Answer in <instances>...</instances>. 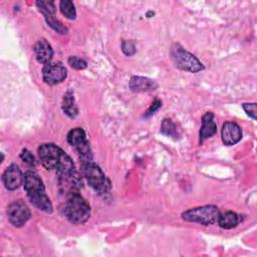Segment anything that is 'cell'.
Masks as SVG:
<instances>
[{
  "mask_svg": "<svg viewBox=\"0 0 257 257\" xmlns=\"http://www.w3.org/2000/svg\"><path fill=\"white\" fill-rule=\"evenodd\" d=\"M121 50L127 56L134 55L136 53V51H137L135 43L133 41H131V40H122V42H121Z\"/></svg>",
  "mask_w": 257,
  "mask_h": 257,
  "instance_id": "603a6c76",
  "label": "cell"
},
{
  "mask_svg": "<svg viewBox=\"0 0 257 257\" xmlns=\"http://www.w3.org/2000/svg\"><path fill=\"white\" fill-rule=\"evenodd\" d=\"M20 159L30 166H35V158L32 153L29 152L27 149L22 150V152L20 153Z\"/></svg>",
  "mask_w": 257,
  "mask_h": 257,
  "instance_id": "cb8c5ba5",
  "label": "cell"
},
{
  "mask_svg": "<svg viewBox=\"0 0 257 257\" xmlns=\"http://www.w3.org/2000/svg\"><path fill=\"white\" fill-rule=\"evenodd\" d=\"M81 185V178L75 172V170L58 174V189L60 194L64 195L65 197L78 193Z\"/></svg>",
  "mask_w": 257,
  "mask_h": 257,
  "instance_id": "ba28073f",
  "label": "cell"
},
{
  "mask_svg": "<svg viewBox=\"0 0 257 257\" xmlns=\"http://www.w3.org/2000/svg\"><path fill=\"white\" fill-rule=\"evenodd\" d=\"M158 87V83L151 78L144 76H132L130 80V88L136 92L152 91Z\"/></svg>",
  "mask_w": 257,
  "mask_h": 257,
  "instance_id": "5bb4252c",
  "label": "cell"
},
{
  "mask_svg": "<svg viewBox=\"0 0 257 257\" xmlns=\"http://www.w3.org/2000/svg\"><path fill=\"white\" fill-rule=\"evenodd\" d=\"M47 24L53 29L55 30L57 33L59 34H66L67 33V28L58 20L54 17V15H50V16H45L44 17Z\"/></svg>",
  "mask_w": 257,
  "mask_h": 257,
  "instance_id": "44dd1931",
  "label": "cell"
},
{
  "mask_svg": "<svg viewBox=\"0 0 257 257\" xmlns=\"http://www.w3.org/2000/svg\"><path fill=\"white\" fill-rule=\"evenodd\" d=\"M59 8L61 13L67 18V19H75L76 17V10L74 7V4L72 1L69 0H62L59 3Z\"/></svg>",
  "mask_w": 257,
  "mask_h": 257,
  "instance_id": "d6986e66",
  "label": "cell"
},
{
  "mask_svg": "<svg viewBox=\"0 0 257 257\" xmlns=\"http://www.w3.org/2000/svg\"><path fill=\"white\" fill-rule=\"evenodd\" d=\"M170 55L174 65L181 70L196 73L204 69L202 62L195 55L184 49L179 43L172 44Z\"/></svg>",
  "mask_w": 257,
  "mask_h": 257,
  "instance_id": "277c9868",
  "label": "cell"
},
{
  "mask_svg": "<svg viewBox=\"0 0 257 257\" xmlns=\"http://www.w3.org/2000/svg\"><path fill=\"white\" fill-rule=\"evenodd\" d=\"M217 132V124L214 120V114L211 111H207L202 117V125L200 130V144H203L206 140L213 137Z\"/></svg>",
  "mask_w": 257,
  "mask_h": 257,
  "instance_id": "4fadbf2b",
  "label": "cell"
},
{
  "mask_svg": "<svg viewBox=\"0 0 257 257\" xmlns=\"http://www.w3.org/2000/svg\"><path fill=\"white\" fill-rule=\"evenodd\" d=\"M162 106V102H161V100H156V101H154L153 103H152V105L150 106V108L146 111V113H145V116L146 117H149V116H151L152 114H154L160 107Z\"/></svg>",
  "mask_w": 257,
  "mask_h": 257,
  "instance_id": "484cf974",
  "label": "cell"
},
{
  "mask_svg": "<svg viewBox=\"0 0 257 257\" xmlns=\"http://www.w3.org/2000/svg\"><path fill=\"white\" fill-rule=\"evenodd\" d=\"M36 6H37L38 10L43 14L44 17L54 15L55 10H56L54 2H52V1H37Z\"/></svg>",
  "mask_w": 257,
  "mask_h": 257,
  "instance_id": "ffe728a7",
  "label": "cell"
},
{
  "mask_svg": "<svg viewBox=\"0 0 257 257\" xmlns=\"http://www.w3.org/2000/svg\"><path fill=\"white\" fill-rule=\"evenodd\" d=\"M221 138L226 146H233L242 139V131L236 122L225 121L222 125Z\"/></svg>",
  "mask_w": 257,
  "mask_h": 257,
  "instance_id": "7c38bea8",
  "label": "cell"
},
{
  "mask_svg": "<svg viewBox=\"0 0 257 257\" xmlns=\"http://www.w3.org/2000/svg\"><path fill=\"white\" fill-rule=\"evenodd\" d=\"M67 142L71 147L76 150L83 164L91 162V149L86 139L85 132L81 127H74L70 130L67 134Z\"/></svg>",
  "mask_w": 257,
  "mask_h": 257,
  "instance_id": "52a82bcc",
  "label": "cell"
},
{
  "mask_svg": "<svg viewBox=\"0 0 257 257\" xmlns=\"http://www.w3.org/2000/svg\"><path fill=\"white\" fill-rule=\"evenodd\" d=\"M23 177L19 167L15 164H11L3 173L2 182L7 190L14 191L22 185Z\"/></svg>",
  "mask_w": 257,
  "mask_h": 257,
  "instance_id": "8fae6325",
  "label": "cell"
},
{
  "mask_svg": "<svg viewBox=\"0 0 257 257\" xmlns=\"http://www.w3.org/2000/svg\"><path fill=\"white\" fill-rule=\"evenodd\" d=\"M220 211L214 205H206L192 208L183 212L182 219L187 222L199 223L201 225H212L218 221Z\"/></svg>",
  "mask_w": 257,
  "mask_h": 257,
  "instance_id": "5b68a950",
  "label": "cell"
},
{
  "mask_svg": "<svg viewBox=\"0 0 257 257\" xmlns=\"http://www.w3.org/2000/svg\"><path fill=\"white\" fill-rule=\"evenodd\" d=\"M23 185L26 195L34 207L45 213L52 212V204L48 196L45 194L44 184L40 176L35 171L29 170L25 172Z\"/></svg>",
  "mask_w": 257,
  "mask_h": 257,
  "instance_id": "7a4b0ae2",
  "label": "cell"
},
{
  "mask_svg": "<svg viewBox=\"0 0 257 257\" xmlns=\"http://www.w3.org/2000/svg\"><path fill=\"white\" fill-rule=\"evenodd\" d=\"M68 64L71 66V67H73V68H75V69H84L86 66H87V63H86V61L84 60V59H82V58H80V57H78V56H70L69 58H68Z\"/></svg>",
  "mask_w": 257,
  "mask_h": 257,
  "instance_id": "7402d4cb",
  "label": "cell"
},
{
  "mask_svg": "<svg viewBox=\"0 0 257 257\" xmlns=\"http://www.w3.org/2000/svg\"><path fill=\"white\" fill-rule=\"evenodd\" d=\"M84 177L93 191L99 195L105 194L109 189V182L102 170L94 163L88 162L82 165Z\"/></svg>",
  "mask_w": 257,
  "mask_h": 257,
  "instance_id": "8992f818",
  "label": "cell"
},
{
  "mask_svg": "<svg viewBox=\"0 0 257 257\" xmlns=\"http://www.w3.org/2000/svg\"><path fill=\"white\" fill-rule=\"evenodd\" d=\"M7 216L13 226L22 227L30 218V210L22 200H17L9 205Z\"/></svg>",
  "mask_w": 257,
  "mask_h": 257,
  "instance_id": "9c48e42d",
  "label": "cell"
},
{
  "mask_svg": "<svg viewBox=\"0 0 257 257\" xmlns=\"http://www.w3.org/2000/svg\"><path fill=\"white\" fill-rule=\"evenodd\" d=\"M240 222L239 216L232 211H226L224 213H220L217 223L221 228L224 229H232L235 228Z\"/></svg>",
  "mask_w": 257,
  "mask_h": 257,
  "instance_id": "e0dca14e",
  "label": "cell"
},
{
  "mask_svg": "<svg viewBox=\"0 0 257 257\" xmlns=\"http://www.w3.org/2000/svg\"><path fill=\"white\" fill-rule=\"evenodd\" d=\"M37 152L39 160L46 170L56 171L58 174L74 170L72 159L54 144H42L38 147Z\"/></svg>",
  "mask_w": 257,
  "mask_h": 257,
  "instance_id": "6da1fadb",
  "label": "cell"
},
{
  "mask_svg": "<svg viewBox=\"0 0 257 257\" xmlns=\"http://www.w3.org/2000/svg\"><path fill=\"white\" fill-rule=\"evenodd\" d=\"M161 132L163 135L174 139H177L180 136L176 123L171 118H164L161 125Z\"/></svg>",
  "mask_w": 257,
  "mask_h": 257,
  "instance_id": "ac0fdd59",
  "label": "cell"
},
{
  "mask_svg": "<svg viewBox=\"0 0 257 257\" xmlns=\"http://www.w3.org/2000/svg\"><path fill=\"white\" fill-rule=\"evenodd\" d=\"M67 220L75 225L83 224L90 216V207L79 193L66 197L63 209Z\"/></svg>",
  "mask_w": 257,
  "mask_h": 257,
  "instance_id": "3957f363",
  "label": "cell"
},
{
  "mask_svg": "<svg viewBox=\"0 0 257 257\" xmlns=\"http://www.w3.org/2000/svg\"><path fill=\"white\" fill-rule=\"evenodd\" d=\"M61 108L63 112L69 116V117H75L78 113L77 105L75 103V99L73 96V92L71 90H67L63 97H62V102H61Z\"/></svg>",
  "mask_w": 257,
  "mask_h": 257,
  "instance_id": "2e32d148",
  "label": "cell"
},
{
  "mask_svg": "<svg viewBox=\"0 0 257 257\" xmlns=\"http://www.w3.org/2000/svg\"><path fill=\"white\" fill-rule=\"evenodd\" d=\"M67 76V70L60 62H48L42 68L43 81L48 85L62 82Z\"/></svg>",
  "mask_w": 257,
  "mask_h": 257,
  "instance_id": "30bf717a",
  "label": "cell"
},
{
  "mask_svg": "<svg viewBox=\"0 0 257 257\" xmlns=\"http://www.w3.org/2000/svg\"><path fill=\"white\" fill-rule=\"evenodd\" d=\"M33 50H34L35 58L39 63L46 64L50 62L53 55V49L45 39L38 40L34 45Z\"/></svg>",
  "mask_w": 257,
  "mask_h": 257,
  "instance_id": "9a60e30c",
  "label": "cell"
},
{
  "mask_svg": "<svg viewBox=\"0 0 257 257\" xmlns=\"http://www.w3.org/2000/svg\"><path fill=\"white\" fill-rule=\"evenodd\" d=\"M242 107L244 108L245 112L250 117H252L253 119H256V103L255 102H253V103H243Z\"/></svg>",
  "mask_w": 257,
  "mask_h": 257,
  "instance_id": "d4e9b609",
  "label": "cell"
}]
</instances>
